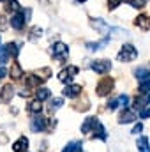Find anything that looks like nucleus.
Returning <instances> with one entry per match:
<instances>
[{
    "instance_id": "1",
    "label": "nucleus",
    "mask_w": 150,
    "mask_h": 152,
    "mask_svg": "<svg viewBox=\"0 0 150 152\" xmlns=\"http://www.w3.org/2000/svg\"><path fill=\"white\" fill-rule=\"evenodd\" d=\"M138 57V51H136V48L133 46V44H124L122 46V50L118 51V60L120 62H131V60H134Z\"/></svg>"
},
{
    "instance_id": "2",
    "label": "nucleus",
    "mask_w": 150,
    "mask_h": 152,
    "mask_svg": "<svg viewBox=\"0 0 150 152\" xmlns=\"http://www.w3.org/2000/svg\"><path fill=\"white\" fill-rule=\"evenodd\" d=\"M113 87H115V81H113V78L106 76V78H103V80H101V81L97 83V87H95V92H97V96L104 97V96L111 94Z\"/></svg>"
},
{
    "instance_id": "3",
    "label": "nucleus",
    "mask_w": 150,
    "mask_h": 152,
    "mask_svg": "<svg viewBox=\"0 0 150 152\" xmlns=\"http://www.w3.org/2000/svg\"><path fill=\"white\" fill-rule=\"evenodd\" d=\"M51 53L57 60H64L67 55H69V46L66 42H55L53 48H51Z\"/></svg>"
},
{
    "instance_id": "4",
    "label": "nucleus",
    "mask_w": 150,
    "mask_h": 152,
    "mask_svg": "<svg viewBox=\"0 0 150 152\" xmlns=\"http://www.w3.org/2000/svg\"><path fill=\"white\" fill-rule=\"evenodd\" d=\"M127 104H129V96L127 94H122V96H118V97H113L108 101V108L110 110H117V108H127Z\"/></svg>"
},
{
    "instance_id": "5",
    "label": "nucleus",
    "mask_w": 150,
    "mask_h": 152,
    "mask_svg": "<svg viewBox=\"0 0 150 152\" xmlns=\"http://www.w3.org/2000/svg\"><path fill=\"white\" fill-rule=\"evenodd\" d=\"M46 122H48V120H46L41 113H37L32 120H30V129H32L34 133H41V131H44V129H46V126H48Z\"/></svg>"
},
{
    "instance_id": "6",
    "label": "nucleus",
    "mask_w": 150,
    "mask_h": 152,
    "mask_svg": "<svg viewBox=\"0 0 150 152\" xmlns=\"http://www.w3.org/2000/svg\"><path fill=\"white\" fill-rule=\"evenodd\" d=\"M90 23H92V27H94L97 32H101L103 36H108V34L111 32L110 25H108L104 20H99V18H90Z\"/></svg>"
},
{
    "instance_id": "7",
    "label": "nucleus",
    "mask_w": 150,
    "mask_h": 152,
    "mask_svg": "<svg viewBox=\"0 0 150 152\" xmlns=\"http://www.w3.org/2000/svg\"><path fill=\"white\" fill-rule=\"evenodd\" d=\"M110 69H111V60L103 58V60L92 62V71H95V73H99V75H104V73H108Z\"/></svg>"
},
{
    "instance_id": "8",
    "label": "nucleus",
    "mask_w": 150,
    "mask_h": 152,
    "mask_svg": "<svg viewBox=\"0 0 150 152\" xmlns=\"http://www.w3.org/2000/svg\"><path fill=\"white\" fill-rule=\"evenodd\" d=\"M12 96H14V87H12V83H5L2 88H0V103H9L11 99H12Z\"/></svg>"
},
{
    "instance_id": "9",
    "label": "nucleus",
    "mask_w": 150,
    "mask_h": 152,
    "mask_svg": "<svg viewBox=\"0 0 150 152\" xmlns=\"http://www.w3.org/2000/svg\"><path fill=\"white\" fill-rule=\"evenodd\" d=\"M74 75H78V67H74V66L73 67H66V69H62L58 73V80L64 81V83H71Z\"/></svg>"
},
{
    "instance_id": "10",
    "label": "nucleus",
    "mask_w": 150,
    "mask_h": 152,
    "mask_svg": "<svg viewBox=\"0 0 150 152\" xmlns=\"http://www.w3.org/2000/svg\"><path fill=\"white\" fill-rule=\"evenodd\" d=\"M138 118V113L129 110V108H124V112L118 115V124H129V122H134Z\"/></svg>"
},
{
    "instance_id": "11",
    "label": "nucleus",
    "mask_w": 150,
    "mask_h": 152,
    "mask_svg": "<svg viewBox=\"0 0 150 152\" xmlns=\"http://www.w3.org/2000/svg\"><path fill=\"white\" fill-rule=\"evenodd\" d=\"M99 122H101V120H99L97 117H88V118H87V120L81 124V133H83V134H88V133H92V131H94V127H95Z\"/></svg>"
},
{
    "instance_id": "12",
    "label": "nucleus",
    "mask_w": 150,
    "mask_h": 152,
    "mask_svg": "<svg viewBox=\"0 0 150 152\" xmlns=\"http://www.w3.org/2000/svg\"><path fill=\"white\" fill-rule=\"evenodd\" d=\"M81 85H73V83H69L66 88H64V96L66 97H71V99H74V97H78L79 94H81Z\"/></svg>"
},
{
    "instance_id": "13",
    "label": "nucleus",
    "mask_w": 150,
    "mask_h": 152,
    "mask_svg": "<svg viewBox=\"0 0 150 152\" xmlns=\"http://www.w3.org/2000/svg\"><path fill=\"white\" fill-rule=\"evenodd\" d=\"M11 25H12V28H16V30H21L23 27H25V16H23V12H14V16L11 18Z\"/></svg>"
},
{
    "instance_id": "14",
    "label": "nucleus",
    "mask_w": 150,
    "mask_h": 152,
    "mask_svg": "<svg viewBox=\"0 0 150 152\" xmlns=\"http://www.w3.org/2000/svg\"><path fill=\"white\" fill-rule=\"evenodd\" d=\"M27 149H28V140H27L25 136L18 138V140L12 143V151L14 152H25Z\"/></svg>"
},
{
    "instance_id": "15",
    "label": "nucleus",
    "mask_w": 150,
    "mask_h": 152,
    "mask_svg": "<svg viewBox=\"0 0 150 152\" xmlns=\"http://www.w3.org/2000/svg\"><path fill=\"white\" fill-rule=\"evenodd\" d=\"M44 80L37 75H28L27 76V88H37L39 85L42 83Z\"/></svg>"
},
{
    "instance_id": "16",
    "label": "nucleus",
    "mask_w": 150,
    "mask_h": 152,
    "mask_svg": "<svg viewBox=\"0 0 150 152\" xmlns=\"http://www.w3.org/2000/svg\"><path fill=\"white\" fill-rule=\"evenodd\" d=\"M94 138H99V140H103V142L108 140V133H106V129H104V126H103L101 122L94 127Z\"/></svg>"
},
{
    "instance_id": "17",
    "label": "nucleus",
    "mask_w": 150,
    "mask_h": 152,
    "mask_svg": "<svg viewBox=\"0 0 150 152\" xmlns=\"http://www.w3.org/2000/svg\"><path fill=\"white\" fill-rule=\"evenodd\" d=\"M134 25H136V27H140V28H143V30H149V28H150V16L140 14V16L136 18V21H134Z\"/></svg>"
},
{
    "instance_id": "18",
    "label": "nucleus",
    "mask_w": 150,
    "mask_h": 152,
    "mask_svg": "<svg viewBox=\"0 0 150 152\" xmlns=\"http://www.w3.org/2000/svg\"><path fill=\"white\" fill-rule=\"evenodd\" d=\"M81 151H83V142L74 140V142L67 143V145L64 147V151H62V152H81Z\"/></svg>"
},
{
    "instance_id": "19",
    "label": "nucleus",
    "mask_w": 150,
    "mask_h": 152,
    "mask_svg": "<svg viewBox=\"0 0 150 152\" xmlns=\"http://www.w3.org/2000/svg\"><path fill=\"white\" fill-rule=\"evenodd\" d=\"M9 75H11L12 80H21V78H23V69H21V66H20L18 62H14L12 67H11V71H9Z\"/></svg>"
},
{
    "instance_id": "20",
    "label": "nucleus",
    "mask_w": 150,
    "mask_h": 152,
    "mask_svg": "<svg viewBox=\"0 0 150 152\" xmlns=\"http://www.w3.org/2000/svg\"><path fill=\"white\" fill-rule=\"evenodd\" d=\"M136 145H138V152H150V143L147 136H140Z\"/></svg>"
},
{
    "instance_id": "21",
    "label": "nucleus",
    "mask_w": 150,
    "mask_h": 152,
    "mask_svg": "<svg viewBox=\"0 0 150 152\" xmlns=\"http://www.w3.org/2000/svg\"><path fill=\"white\" fill-rule=\"evenodd\" d=\"M108 42H110V39H108V37H104L101 42H87V50H88V51H97V50L104 48Z\"/></svg>"
},
{
    "instance_id": "22",
    "label": "nucleus",
    "mask_w": 150,
    "mask_h": 152,
    "mask_svg": "<svg viewBox=\"0 0 150 152\" xmlns=\"http://www.w3.org/2000/svg\"><path fill=\"white\" fill-rule=\"evenodd\" d=\"M28 112H30V113H34V115L41 113V112H42V103H41L39 99L30 101V103H28Z\"/></svg>"
},
{
    "instance_id": "23",
    "label": "nucleus",
    "mask_w": 150,
    "mask_h": 152,
    "mask_svg": "<svg viewBox=\"0 0 150 152\" xmlns=\"http://www.w3.org/2000/svg\"><path fill=\"white\" fill-rule=\"evenodd\" d=\"M150 103V94H141L140 97H136V101H134V108H143L145 104H149Z\"/></svg>"
},
{
    "instance_id": "24",
    "label": "nucleus",
    "mask_w": 150,
    "mask_h": 152,
    "mask_svg": "<svg viewBox=\"0 0 150 152\" xmlns=\"http://www.w3.org/2000/svg\"><path fill=\"white\" fill-rule=\"evenodd\" d=\"M64 106V99L62 97H55V99H50V112H57L58 108Z\"/></svg>"
},
{
    "instance_id": "25",
    "label": "nucleus",
    "mask_w": 150,
    "mask_h": 152,
    "mask_svg": "<svg viewBox=\"0 0 150 152\" xmlns=\"http://www.w3.org/2000/svg\"><path fill=\"white\" fill-rule=\"evenodd\" d=\"M5 11L7 12H18L20 11L18 0H5Z\"/></svg>"
},
{
    "instance_id": "26",
    "label": "nucleus",
    "mask_w": 150,
    "mask_h": 152,
    "mask_svg": "<svg viewBox=\"0 0 150 152\" xmlns=\"http://www.w3.org/2000/svg\"><path fill=\"white\" fill-rule=\"evenodd\" d=\"M50 97H51V92H50L48 88H37L36 99H39V101L42 103V101H46V99H50Z\"/></svg>"
},
{
    "instance_id": "27",
    "label": "nucleus",
    "mask_w": 150,
    "mask_h": 152,
    "mask_svg": "<svg viewBox=\"0 0 150 152\" xmlns=\"http://www.w3.org/2000/svg\"><path fill=\"white\" fill-rule=\"evenodd\" d=\"M134 76H136L138 80H145V78H150V69H147V67H138V69L134 71Z\"/></svg>"
},
{
    "instance_id": "28",
    "label": "nucleus",
    "mask_w": 150,
    "mask_h": 152,
    "mask_svg": "<svg viewBox=\"0 0 150 152\" xmlns=\"http://www.w3.org/2000/svg\"><path fill=\"white\" fill-rule=\"evenodd\" d=\"M140 90H141L143 94H150V78L140 80Z\"/></svg>"
},
{
    "instance_id": "29",
    "label": "nucleus",
    "mask_w": 150,
    "mask_h": 152,
    "mask_svg": "<svg viewBox=\"0 0 150 152\" xmlns=\"http://www.w3.org/2000/svg\"><path fill=\"white\" fill-rule=\"evenodd\" d=\"M5 50H7L9 57H11V55H12V57H18V44H16V42H9V44L5 46Z\"/></svg>"
},
{
    "instance_id": "30",
    "label": "nucleus",
    "mask_w": 150,
    "mask_h": 152,
    "mask_svg": "<svg viewBox=\"0 0 150 152\" xmlns=\"http://www.w3.org/2000/svg\"><path fill=\"white\" fill-rule=\"evenodd\" d=\"M7 58H9V53H7L5 46H0V66H4L7 62Z\"/></svg>"
},
{
    "instance_id": "31",
    "label": "nucleus",
    "mask_w": 150,
    "mask_h": 152,
    "mask_svg": "<svg viewBox=\"0 0 150 152\" xmlns=\"http://www.w3.org/2000/svg\"><path fill=\"white\" fill-rule=\"evenodd\" d=\"M41 34H42V30H41L39 27H34L32 32H30V41H37V39L41 37Z\"/></svg>"
},
{
    "instance_id": "32",
    "label": "nucleus",
    "mask_w": 150,
    "mask_h": 152,
    "mask_svg": "<svg viewBox=\"0 0 150 152\" xmlns=\"http://www.w3.org/2000/svg\"><path fill=\"white\" fill-rule=\"evenodd\" d=\"M127 4L133 5L134 9H141V7L145 5V0H127Z\"/></svg>"
},
{
    "instance_id": "33",
    "label": "nucleus",
    "mask_w": 150,
    "mask_h": 152,
    "mask_svg": "<svg viewBox=\"0 0 150 152\" xmlns=\"http://www.w3.org/2000/svg\"><path fill=\"white\" fill-rule=\"evenodd\" d=\"M122 2H124V0H108V7L113 11V9H117V7H118Z\"/></svg>"
},
{
    "instance_id": "34",
    "label": "nucleus",
    "mask_w": 150,
    "mask_h": 152,
    "mask_svg": "<svg viewBox=\"0 0 150 152\" xmlns=\"http://www.w3.org/2000/svg\"><path fill=\"white\" fill-rule=\"evenodd\" d=\"M141 131H143V124H141V122H138V124L133 127V131H131V133H133V134H140Z\"/></svg>"
},
{
    "instance_id": "35",
    "label": "nucleus",
    "mask_w": 150,
    "mask_h": 152,
    "mask_svg": "<svg viewBox=\"0 0 150 152\" xmlns=\"http://www.w3.org/2000/svg\"><path fill=\"white\" fill-rule=\"evenodd\" d=\"M150 117V106H145V110L140 112V118H149Z\"/></svg>"
},
{
    "instance_id": "36",
    "label": "nucleus",
    "mask_w": 150,
    "mask_h": 152,
    "mask_svg": "<svg viewBox=\"0 0 150 152\" xmlns=\"http://www.w3.org/2000/svg\"><path fill=\"white\" fill-rule=\"evenodd\" d=\"M0 143H7V138H5V134H2V133H0Z\"/></svg>"
},
{
    "instance_id": "37",
    "label": "nucleus",
    "mask_w": 150,
    "mask_h": 152,
    "mask_svg": "<svg viewBox=\"0 0 150 152\" xmlns=\"http://www.w3.org/2000/svg\"><path fill=\"white\" fill-rule=\"evenodd\" d=\"M5 75H7V71H5V69H4V67L0 66V78H4Z\"/></svg>"
},
{
    "instance_id": "38",
    "label": "nucleus",
    "mask_w": 150,
    "mask_h": 152,
    "mask_svg": "<svg viewBox=\"0 0 150 152\" xmlns=\"http://www.w3.org/2000/svg\"><path fill=\"white\" fill-rule=\"evenodd\" d=\"M76 2H87V0H76Z\"/></svg>"
}]
</instances>
